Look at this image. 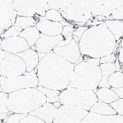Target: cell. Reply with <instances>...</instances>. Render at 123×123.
I'll return each mask as SVG.
<instances>
[{"mask_svg":"<svg viewBox=\"0 0 123 123\" xmlns=\"http://www.w3.org/2000/svg\"><path fill=\"white\" fill-rule=\"evenodd\" d=\"M117 59V56L115 54V53H113L112 54H111V55L100 58L99 59V63L100 64H104V63H115Z\"/></svg>","mask_w":123,"mask_h":123,"instance_id":"1f68e13d","label":"cell"},{"mask_svg":"<svg viewBox=\"0 0 123 123\" xmlns=\"http://www.w3.org/2000/svg\"><path fill=\"white\" fill-rule=\"evenodd\" d=\"M26 72L25 62L16 54L9 53L0 61V76L5 78H13Z\"/></svg>","mask_w":123,"mask_h":123,"instance_id":"52a82bcc","label":"cell"},{"mask_svg":"<svg viewBox=\"0 0 123 123\" xmlns=\"http://www.w3.org/2000/svg\"><path fill=\"white\" fill-rule=\"evenodd\" d=\"M19 123H45L42 119L35 116L28 115L21 120Z\"/></svg>","mask_w":123,"mask_h":123,"instance_id":"4dcf8cb0","label":"cell"},{"mask_svg":"<svg viewBox=\"0 0 123 123\" xmlns=\"http://www.w3.org/2000/svg\"><path fill=\"white\" fill-rule=\"evenodd\" d=\"M75 65L53 52L48 53L39 61L36 68L39 85L54 90L68 88Z\"/></svg>","mask_w":123,"mask_h":123,"instance_id":"6da1fadb","label":"cell"},{"mask_svg":"<svg viewBox=\"0 0 123 123\" xmlns=\"http://www.w3.org/2000/svg\"><path fill=\"white\" fill-rule=\"evenodd\" d=\"M113 90L115 92L116 94L118 96L119 99H123V87L119 88H115V89H113Z\"/></svg>","mask_w":123,"mask_h":123,"instance_id":"836d02e7","label":"cell"},{"mask_svg":"<svg viewBox=\"0 0 123 123\" xmlns=\"http://www.w3.org/2000/svg\"><path fill=\"white\" fill-rule=\"evenodd\" d=\"M1 42H2V38L0 37V45H1Z\"/></svg>","mask_w":123,"mask_h":123,"instance_id":"74e56055","label":"cell"},{"mask_svg":"<svg viewBox=\"0 0 123 123\" xmlns=\"http://www.w3.org/2000/svg\"><path fill=\"white\" fill-rule=\"evenodd\" d=\"M57 111V108L55 107L53 103L46 102L29 115L37 117L45 123H53Z\"/></svg>","mask_w":123,"mask_h":123,"instance_id":"4fadbf2b","label":"cell"},{"mask_svg":"<svg viewBox=\"0 0 123 123\" xmlns=\"http://www.w3.org/2000/svg\"><path fill=\"white\" fill-rule=\"evenodd\" d=\"M23 61L25 62L26 68V72L29 73L34 70L39 64V56L37 51L29 48L20 53H18Z\"/></svg>","mask_w":123,"mask_h":123,"instance_id":"2e32d148","label":"cell"},{"mask_svg":"<svg viewBox=\"0 0 123 123\" xmlns=\"http://www.w3.org/2000/svg\"><path fill=\"white\" fill-rule=\"evenodd\" d=\"M53 52L74 65L78 63L82 56L78 43L73 38L68 45L55 46L53 49Z\"/></svg>","mask_w":123,"mask_h":123,"instance_id":"9c48e42d","label":"cell"},{"mask_svg":"<svg viewBox=\"0 0 123 123\" xmlns=\"http://www.w3.org/2000/svg\"><path fill=\"white\" fill-rule=\"evenodd\" d=\"M36 88L38 90H40L44 94L46 97V100L48 103H53L55 102H59V94H60V91L54 90L51 89H48V88H44L43 86L38 85Z\"/></svg>","mask_w":123,"mask_h":123,"instance_id":"603a6c76","label":"cell"},{"mask_svg":"<svg viewBox=\"0 0 123 123\" xmlns=\"http://www.w3.org/2000/svg\"><path fill=\"white\" fill-rule=\"evenodd\" d=\"M46 102L45 95L37 88H26L9 93L7 106L11 113L29 115Z\"/></svg>","mask_w":123,"mask_h":123,"instance_id":"277c9868","label":"cell"},{"mask_svg":"<svg viewBox=\"0 0 123 123\" xmlns=\"http://www.w3.org/2000/svg\"><path fill=\"white\" fill-rule=\"evenodd\" d=\"M44 18L48 20L57 23H62L63 21H65L61 13L59 11L54 9H51L45 12Z\"/></svg>","mask_w":123,"mask_h":123,"instance_id":"d4e9b609","label":"cell"},{"mask_svg":"<svg viewBox=\"0 0 123 123\" xmlns=\"http://www.w3.org/2000/svg\"><path fill=\"white\" fill-rule=\"evenodd\" d=\"M104 23L113 35L117 42L121 40L123 36V22L118 20H106Z\"/></svg>","mask_w":123,"mask_h":123,"instance_id":"d6986e66","label":"cell"},{"mask_svg":"<svg viewBox=\"0 0 123 123\" xmlns=\"http://www.w3.org/2000/svg\"><path fill=\"white\" fill-rule=\"evenodd\" d=\"M87 28L88 27L86 26H79L76 29H75L73 32V39L77 43H79V41L80 40L82 36L83 35V34L84 33L86 30H87Z\"/></svg>","mask_w":123,"mask_h":123,"instance_id":"f546056e","label":"cell"},{"mask_svg":"<svg viewBox=\"0 0 123 123\" xmlns=\"http://www.w3.org/2000/svg\"><path fill=\"white\" fill-rule=\"evenodd\" d=\"M28 115V114H20V113H12L7 119L5 123H19L22 119Z\"/></svg>","mask_w":123,"mask_h":123,"instance_id":"4316f807","label":"cell"},{"mask_svg":"<svg viewBox=\"0 0 123 123\" xmlns=\"http://www.w3.org/2000/svg\"><path fill=\"white\" fill-rule=\"evenodd\" d=\"M35 27L42 34L48 36H57L61 34L63 26L61 23L50 21L43 17L37 21Z\"/></svg>","mask_w":123,"mask_h":123,"instance_id":"7c38bea8","label":"cell"},{"mask_svg":"<svg viewBox=\"0 0 123 123\" xmlns=\"http://www.w3.org/2000/svg\"><path fill=\"white\" fill-rule=\"evenodd\" d=\"M9 53H8L7 51H5L2 50L1 49H0V61H2L4 58H5V57L7 56Z\"/></svg>","mask_w":123,"mask_h":123,"instance_id":"e575fe53","label":"cell"},{"mask_svg":"<svg viewBox=\"0 0 123 123\" xmlns=\"http://www.w3.org/2000/svg\"><path fill=\"white\" fill-rule=\"evenodd\" d=\"M111 106L115 111L117 115L122 116L123 117V99H118L111 104Z\"/></svg>","mask_w":123,"mask_h":123,"instance_id":"83f0119b","label":"cell"},{"mask_svg":"<svg viewBox=\"0 0 123 123\" xmlns=\"http://www.w3.org/2000/svg\"><path fill=\"white\" fill-rule=\"evenodd\" d=\"M107 84L112 89L123 87V73L122 70L111 74L107 79Z\"/></svg>","mask_w":123,"mask_h":123,"instance_id":"7402d4cb","label":"cell"},{"mask_svg":"<svg viewBox=\"0 0 123 123\" xmlns=\"http://www.w3.org/2000/svg\"><path fill=\"white\" fill-rule=\"evenodd\" d=\"M78 123H123V117L119 115H99L89 112Z\"/></svg>","mask_w":123,"mask_h":123,"instance_id":"5bb4252c","label":"cell"},{"mask_svg":"<svg viewBox=\"0 0 123 123\" xmlns=\"http://www.w3.org/2000/svg\"><path fill=\"white\" fill-rule=\"evenodd\" d=\"M89 112L98 114L99 115H117L116 111L107 103L98 101L92 107Z\"/></svg>","mask_w":123,"mask_h":123,"instance_id":"ffe728a7","label":"cell"},{"mask_svg":"<svg viewBox=\"0 0 123 123\" xmlns=\"http://www.w3.org/2000/svg\"><path fill=\"white\" fill-rule=\"evenodd\" d=\"M120 45H121V48H123V36L121 40V43H120Z\"/></svg>","mask_w":123,"mask_h":123,"instance_id":"d590c367","label":"cell"},{"mask_svg":"<svg viewBox=\"0 0 123 123\" xmlns=\"http://www.w3.org/2000/svg\"><path fill=\"white\" fill-rule=\"evenodd\" d=\"M19 34H20V32H18L16 29L15 26L13 25L12 26H11L10 28H9L7 30H6L5 32L1 36V38L3 39V38H9V37L17 36H19Z\"/></svg>","mask_w":123,"mask_h":123,"instance_id":"f1b7e54d","label":"cell"},{"mask_svg":"<svg viewBox=\"0 0 123 123\" xmlns=\"http://www.w3.org/2000/svg\"><path fill=\"white\" fill-rule=\"evenodd\" d=\"M121 70H122V72L123 73V63L121 64Z\"/></svg>","mask_w":123,"mask_h":123,"instance_id":"8d00e7d4","label":"cell"},{"mask_svg":"<svg viewBox=\"0 0 123 123\" xmlns=\"http://www.w3.org/2000/svg\"><path fill=\"white\" fill-rule=\"evenodd\" d=\"M88 113L89 111L77 107L61 105L57 109L53 123H78Z\"/></svg>","mask_w":123,"mask_h":123,"instance_id":"ba28073f","label":"cell"},{"mask_svg":"<svg viewBox=\"0 0 123 123\" xmlns=\"http://www.w3.org/2000/svg\"><path fill=\"white\" fill-rule=\"evenodd\" d=\"M29 48L30 46L26 40L19 36L3 38L0 45V49L2 50L16 55Z\"/></svg>","mask_w":123,"mask_h":123,"instance_id":"30bf717a","label":"cell"},{"mask_svg":"<svg viewBox=\"0 0 123 123\" xmlns=\"http://www.w3.org/2000/svg\"><path fill=\"white\" fill-rule=\"evenodd\" d=\"M62 38L61 34L57 36H48L41 34L40 37L37 42L30 48L38 53L48 54L53 52L54 48L58 45L62 40Z\"/></svg>","mask_w":123,"mask_h":123,"instance_id":"8fae6325","label":"cell"},{"mask_svg":"<svg viewBox=\"0 0 123 123\" xmlns=\"http://www.w3.org/2000/svg\"><path fill=\"white\" fill-rule=\"evenodd\" d=\"M97 101L98 99L93 91L67 88L59 94V102L61 105L74 106L87 111H90Z\"/></svg>","mask_w":123,"mask_h":123,"instance_id":"5b68a950","label":"cell"},{"mask_svg":"<svg viewBox=\"0 0 123 123\" xmlns=\"http://www.w3.org/2000/svg\"><path fill=\"white\" fill-rule=\"evenodd\" d=\"M8 95V93L0 91V114L9 112L7 106Z\"/></svg>","mask_w":123,"mask_h":123,"instance_id":"484cf974","label":"cell"},{"mask_svg":"<svg viewBox=\"0 0 123 123\" xmlns=\"http://www.w3.org/2000/svg\"><path fill=\"white\" fill-rule=\"evenodd\" d=\"M101 72L102 74V78L101 80L98 88H110L107 84V79L109 76L115 73L116 71L121 70V64L118 62V59H117L115 63H104L99 65Z\"/></svg>","mask_w":123,"mask_h":123,"instance_id":"9a60e30c","label":"cell"},{"mask_svg":"<svg viewBox=\"0 0 123 123\" xmlns=\"http://www.w3.org/2000/svg\"><path fill=\"white\" fill-rule=\"evenodd\" d=\"M81 55L100 59L115 51L117 42L104 23L88 28L78 43Z\"/></svg>","mask_w":123,"mask_h":123,"instance_id":"7a4b0ae2","label":"cell"},{"mask_svg":"<svg viewBox=\"0 0 123 123\" xmlns=\"http://www.w3.org/2000/svg\"><path fill=\"white\" fill-rule=\"evenodd\" d=\"M118 55H117V59H118V62L122 64L123 63V48H118Z\"/></svg>","mask_w":123,"mask_h":123,"instance_id":"d6a6232c","label":"cell"},{"mask_svg":"<svg viewBox=\"0 0 123 123\" xmlns=\"http://www.w3.org/2000/svg\"><path fill=\"white\" fill-rule=\"evenodd\" d=\"M99 65V59L88 57L76 64L68 88L95 92L102 78Z\"/></svg>","mask_w":123,"mask_h":123,"instance_id":"3957f363","label":"cell"},{"mask_svg":"<svg viewBox=\"0 0 123 123\" xmlns=\"http://www.w3.org/2000/svg\"><path fill=\"white\" fill-rule=\"evenodd\" d=\"M38 85L36 69L29 73L26 72L22 75L13 78H5L0 76L1 90L8 94L22 89L36 88Z\"/></svg>","mask_w":123,"mask_h":123,"instance_id":"8992f818","label":"cell"},{"mask_svg":"<svg viewBox=\"0 0 123 123\" xmlns=\"http://www.w3.org/2000/svg\"><path fill=\"white\" fill-rule=\"evenodd\" d=\"M37 23L36 19L33 17L27 16H17L15 18L14 26L18 32H22L23 30L28 28L35 26Z\"/></svg>","mask_w":123,"mask_h":123,"instance_id":"44dd1931","label":"cell"},{"mask_svg":"<svg viewBox=\"0 0 123 123\" xmlns=\"http://www.w3.org/2000/svg\"><path fill=\"white\" fill-rule=\"evenodd\" d=\"M0 123H3V121H1V122H0Z\"/></svg>","mask_w":123,"mask_h":123,"instance_id":"f35d334b","label":"cell"},{"mask_svg":"<svg viewBox=\"0 0 123 123\" xmlns=\"http://www.w3.org/2000/svg\"><path fill=\"white\" fill-rule=\"evenodd\" d=\"M0 91H1V86H0Z\"/></svg>","mask_w":123,"mask_h":123,"instance_id":"ab89813d","label":"cell"},{"mask_svg":"<svg viewBox=\"0 0 123 123\" xmlns=\"http://www.w3.org/2000/svg\"><path fill=\"white\" fill-rule=\"evenodd\" d=\"M94 92L98 98V101L109 105L119 99L118 96L111 88H98Z\"/></svg>","mask_w":123,"mask_h":123,"instance_id":"e0dca14e","label":"cell"},{"mask_svg":"<svg viewBox=\"0 0 123 123\" xmlns=\"http://www.w3.org/2000/svg\"><path fill=\"white\" fill-rule=\"evenodd\" d=\"M1 121H1V119H0V122H1Z\"/></svg>","mask_w":123,"mask_h":123,"instance_id":"60d3db41","label":"cell"},{"mask_svg":"<svg viewBox=\"0 0 123 123\" xmlns=\"http://www.w3.org/2000/svg\"><path fill=\"white\" fill-rule=\"evenodd\" d=\"M75 28L72 25L65 26L63 28V31L61 32L62 36V40L58 44L59 46H65L70 43L73 40V32L74 31Z\"/></svg>","mask_w":123,"mask_h":123,"instance_id":"cb8c5ba5","label":"cell"},{"mask_svg":"<svg viewBox=\"0 0 123 123\" xmlns=\"http://www.w3.org/2000/svg\"><path fill=\"white\" fill-rule=\"evenodd\" d=\"M40 35L41 33L35 26L28 28L23 30L19 34V36L25 39L30 48L32 47L37 42L40 37Z\"/></svg>","mask_w":123,"mask_h":123,"instance_id":"ac0fdd59","label":"cell"}]
</instances>
